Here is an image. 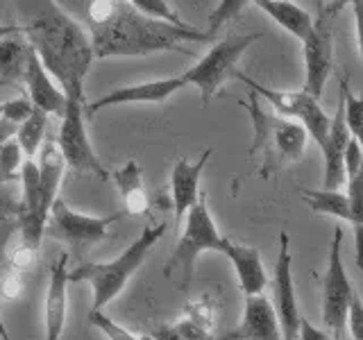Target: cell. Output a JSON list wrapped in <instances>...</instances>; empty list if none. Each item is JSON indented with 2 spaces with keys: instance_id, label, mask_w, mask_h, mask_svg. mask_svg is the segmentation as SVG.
Listing matches in <instances>:
<instances>
[{
  "instance_id": "cell-1",
  "label": "cell",
  "mask_w": 363,
  "mask_h": 340,
  "mask_svg": "<svg viewBox=\"0 0 363 340\" xmlns=\"http://www.w3.org/2000/svg\"><path fill=\"white\" fill-rule=\"evenodd\" d=\"M14 9L21 34H26L45 71L66 96H84L86 73L96 60L89 32L57 0H14Z\"/></svg>"
},
{
  "instance_id": "cell-2",
  "label": "cell",
  "mask_w": 363,
  "mask_h": 340,
  "mask_svg": "<svg viewBox=\"0 0 363 340\" xmlns=\"http://www.w3.org/2000/svg\"><path fill=\"white\" fill-rule=\"evenodd\" d=\"M94 57H145L155 52H184L182 43L211 39L209 32L150 18L128 0H89L84 7Z\"/></svg>"
},
{
  "instance_id": "cell-3",
  "label": "cell",
  "mask_w": 363,
  "mask_h": 340,
  "mask_svg": "<svg viewBox=\"0 0 363 340\" xmlns=\"http://www.w3.org/2000/svg\"><path fill=\"white\" fill-rule=\"evenodd\" d=\"M241 107L247 109L252 120V147L250 159H259V177L270 179L284 166L295 164L304 154L309 134L298 120L284 118L279 113H270L261 107L259 96L250 89L247 100H241Z\"/></svg>"
},
{
  "instance_id": "cell-4",
  "label": "cell",
  "mask_w": 363,
  "mask_h": 340,
  "mask_svg": "<svg viewBox=\"0 0 363 340\" xmlns=\"http://www.w3.org/2000/svg\"><path fill=\"white\" fill-rule=\"evenodd\" d=\"M166 227V222L145 225L143 232L116 259L105 261V264H82L68 272V281H86L91 286V293H94L91 311H105V306L125 290L128 281L139 272L143 261L150 254V249L162 241Z\"/></svg>"
},
{
  "instance_id": "cell-5",
  "label": "cell",
  "mask_w": 363,
  "mask_h": 340,
  "mask_svg": "<svg viewBox=\"0 0 363 340\" xmlns=\"http://www.w3.org/2000/svg\"><path fill=\"white\" fill-rule=\"evenodd\" d=\"M184 232L175 247L173 256L168 259V264L164 266V275L173 277V272H182V288H189V283L193 279V272H196V264L200 254L204 252H220L227 245V236H223L216 227L209 207H207V198L200 193L198 202L189 209L184 215Z\"/></svg>"
},
{
  "instance_id": "cell-6",
  "label": "cell",
  "mask_w": 363,
  "mask_h": 340,
  "mask_svg": "<svg viewBox=\"0 0 363 340\" xmlns=\"http://www.w3.org/2000/svg\"><path fill=\"white\" fill-rule=\"evenodd\" d=\"M261 39V34H232L223 41L213 43L211 50L193 64L186 73H182L186 84H193L202 96V105H209L211 98L223 89L230 77H236V66L252 43Z\"/></svg>"
},
{
  "instance_id": "cell-7",
  "label": "cell",
  "mask_w": 363,
  "mask_h": 340,
  "mask_svg": "<svg viewBox=\"0 0 363 340\" xmlns=\"http://www.w3.org/2000/svg\"><path fill=\"white\" fill-rule=\"evenodd\" d=\"M236 77L241 79L243 84H247V89H252L257 96L264 98L268 105L275 109L279 116L298 120L302 128L309 134V139L320 147H325L327 134H329V123L332 118L327 116L325 109L320 107L318 98H313L311 94H306L304 89L300 91H277V89H268L264 84L255 82L252 77H247L243 73H236Z\"/></svg>"
},
{
  "instance_id": "cell-8",
  "label": "cell",
  "mask_w": 363,
  "mask_h": 340,
  "mask_svg": "<svg viewBox=\"0 0 363 340\" xmlns=\"http://www.w3.org/2000/svg\"><path fill=\"white\" fill-rule=\"evenodd\" d=\"M123 213H111L105 218L79 213L73 207H68L66 200L57 198L50 207L48 222H45V234L64 243L75 256H82L89 247H94L107 236L109 225L116 222Z\"/></svg>"
},
{
  "instance_id": "cell-9",
  "label": "cell",
  "mask_w": 363,
  "mask_h": 340,
  "mask_svg": "<svg viewBox=\"0 0 363 340\" xmlns=\"http://www.w3.org/2000/svg\"><path fill=\"white\" fill-rule=\"evenodd\" d=\"M84 96H66V111L62 116V128L57 134V145L68 168L75 173H91L96 177H109V173L98 159L91 145L86 123H84Z\"/></svg>"
},
{
  "instance_id": "cell-10",
  "label": "cell",
  "mask_w": 363,
  "mask_h": 340,
  "mask_svg": "<svg viewBox=\"0 0 363 340\" xmlns=\"http://www.w3.org/2000/svg\"><path fill=\"white\" fill-rule=\"evenodd\" d=\"M354 293L357 290L352 286L343 264V230L334 227L332 245H329V259H327L325 286H323V322L334 338L343 334Z\"/></svg>"
},
{
  "instance_id": "cell-11",
  "label": "cell",
  "mask_w": 363,
  "mask_h": 340,
  "mask_svg": "<svg viewBox=\"0 0 363 340\" xmlns=\"http://www.w3.org/2000/svg\"><path fill=\"white\" fill-rule=\"evenodd\" d=\"M329 7L320 9V16L313 18V28L309 37L302 41L304 55V91L313 98L323 96L329 75L334 71V30Z\"/></svg>"
},
{
  "instance_id": "cell-12",
  "label": "cell",
  "mask_w": 363,
  "mask_h": 340,
  "mask_svg": "<svg viewBox=\"0 0 363 340\" xmlns=\"http://www.w3.org/2000/svg\"><path fill=\"white\" fill-rule=\"evenodd\" d=\"M272 290H275V306L281 338L284 340H298L302 315L298 309V295H295L293 281V256H291V236L286 232L279 234V254L275 261V277H272Z\"/></svg>"
},
{
  "instance_id": "cell-13",
  "label": "cell",
  "mask_w": 363,
  "mask_h": 340,
  "mask_svg": "<svg viewBox=\"0 0 363 340\" xmlns=\"http://www.w3.org/2000/svg\"><path fill=\"white\" fill-rule=\"evenodd\" d=\"M186 84L184 75H173V77H162V79H150V82L141 84H130L107 91L105 96H100L86 107L89 116H96L100 109L118 107V105H136V102H147V105H162L170 96H175Z\"/></svg>"
},
{
  "instance_id": "cell-14",
  "label": "cell",
  "mask_w": 363,
  "mask_h": 340,
  "mask_svg": "<svg viewBox=\"0 0 363 340\" xmlns=\"http://www.w3.org/2000/svg\"><path fill=\"white\" fill-rule=\"evenodd\" d=\"M213 154L211 147H207L198 162H189V159H177L170 173V200H173V211H175V227L182 225L189 209L198 202L200 198V177L204 173L209 157Z\"/></svg>"
},
{
  "instance_id": "cell-15",
  "label": "cell",
  "mask_w": 363,
  "mask_h": 340,
  "mask_svg": "<svg viewBox=\"0 0 363 340\" xmlns=\"http://www.w3.org/2000/svg\"><path fill=\"white\" fill-rule=\"evenodd\" d=\"M352 141L350 130L345 125V107L343 98H338L336 113L329 123V134L323 147V159H325V173H323V184L327 191H340L345 186V150L347 143Z\"/></svg>"
},
{
  "instance_id": "cell-16",
  "label": "cell",
  "mask_w": 363,
  "mask_h": 340,
  "mask_svg": "<svg viewBox=\"0 0 363 340\" xmlns=\"http://www.w3.org/2000/svg\"><path fill=\"white\" fill-rule=\"evenodd\" d=\"M28 86V98L32 102V107H37L45 113H55V116H64L66 111V94L64 89L52 79V75L45 71V66L41 64L39 55L32 48L28 50L26 60V73H23Z\"/></svg>"
},
{
  "instance_id": "cell-17",
  "label": "cell",
  "mask_w": 363,
  "mask_h": 340,
  "mask_svg": "<svg viewBox=\"0 0 363 340\" xmlns=\"http://www.w3.org/2000/svg\"><path fill=\"white\" fill-rule=\"evenodd\" d=\"M216 340H284L275 306L264 295L245 298V309L236 332Z\"/></svg>"
},
{
  "instance_id": "cell-18",
  "label": "cell",
  "mask_w": 363,
  "mask_h": 340,
  "mask_svg": "<svg viewBox=\"0 0 363 340\" xmlns=\"http://www.w3.org/2000/svg\"><path fill=\"white\" fill-rule=\"evenodd\" d=\"M223 254L232 261L238 286H241L245 298H252V295H264L268 286V275L264 268V261L257 247H250L243 243H236L227 238V245L223 249Z\"/></svg>"
},
{
  "instance_id": "cell-19",
  "label": "cell",
  "mask_w": 363,
  "mask_h": 340,
  "mask_svg": "<svg viewBox=\"0 0 363 340\" xmlns=\"http://www.w3.org/2000/svg\"><path fill=\"white\" fill-rule=\"evenodd\" d=\"M68 256L66 252L52 264L48 293H45V340H62L68 309Z\"/></svg>"
},
{
  "instance_id": "cell-20",
  "label": "cell",
  "mask_w": 363,
  "mask_h": 340,
  "mask_svg": "<svg viewBox=\"0 0 363 340\" xmlns=\"http://www.w3.org/2000/svg\"><path fill=\"white\" fill-rule=\"evenodd\" d=\"M39 159H37V170H39V191H41V204L45 213H50L52 202L60 198V186L64 179V170L66 162L60 152V145H57V136L43 139L39 147Z\"/></svg>"
},
{
  "instance_id": "cell-21",
  "label": "cell",
  "mask_w": 363,
  "mask_h": 340,
  "mask_svg": "<svg viewBox=\"0 0 363 340\" xmlns=\"http://www.w3.org/2000/svg\"><path fill=\"white\" fill-rule=\"evenodd\" d=\"M255 3L268 18H272L281 30H286L291 37L304 41L313 28V16L293 0H250Z\"/></svg>"
},
{
  "instance_id": "cell-22",
  "label": "cell",
  "mask_w": 363,
  "mask_h": 340,
  "mask_svg": "<svg viewBox=\"0 0 363 340\" xmlns=\"http://www.w3.org/2000/svg\"><path fill=\"white\" fill-rule=\"evenodd\" d=\"M113 184H116L123 204H125V213L128 215H143L150 209V200H147V193L143 186V168L130 162L125 164L123 168L113 170Z\"/></svg>"
},
{
  "instance_id": "cell-23",
  "label": "cell",
  "mask_w": 363,
  "mask_h": 340,
  "mask_svg": "<svg viewBox=\"0 0 363 340\" xmlns=\"http://www.w3.org/2000/svg\"><path fill=\"white\" fill-rule=\"evenodd\" d=\"M18 37L21 34H11V37L0 39V82L5 86L18 82L26 73L30 43Z\"/></svg>"
},
{
  "instance_id": "cell-24",
  "label": "cell",
  "mask_w": 363,
  "mask_h": 340,
  "mask_svg": "<svg viewBox=\"0 0 363 340\" xmlns=\"http://www.w3.org/2000/svg\"><path fill=\"white\" fill-rule=\"evenodd\" d=\"M302 198L311 211L350 222V200L343 191H302Z\"/></svg>"
},
{
  "instance_id": "cell-25",
  "label": "cell",
  "mask_w": 363,
  "mask_h": 340,
  "mask_svg": "<svg viewBox=\"0 0 363 340\" xmlns=\"http://www.w3.org/2000/svg\"><path fill=\"white\" fill-rule=\"evenodd\" d=\"M45 128H48V113L34 107L30 116L18 125L16 136L14 139L18 141L23 154L28 159H34L39 152V147L45 139Z\"/></svg>"
},
{
  "instance_id": "cell-26",
  "label": "cell",
  "mask_w": 363,
  "mask_h": 340,
  "mask_svg": "<svg viewBox=\"0 0 363 340\" xmlns=\"http://www.w3.org/2000/svg\"><path fill=\"white\" fill-rule=\"evenodd\" d=\"M340 98H343V107H345V125L350 130V136L363 147V94L354 96L350 89V79L340 77Z\"/></svg>"
},
{
  "instance_id": "cell-27",
  "label": "cell",
  "mask_w": 363,
  "mask_h": 340,
  "mask_svg": "<svg viewBox=\"0 0 363 340\" xmlns=\"http://www.w3.org/2000/svg\"><path fill=\"white\" fill-rule=\"evenodd\" d=\"M128 3L150 18H159V21H166V23H173V26L189 28V23H184V18H179V14L170 7L168 0H128Z\"/></svg>"
},
{
  "instance_id": "cell-28",
  "label": "cell",
  "mask_w": 363,
  "mask_h": 340,
  "mask_svg": "<svg viewBox=\"0 0 363 340\" xmlns=\"http://www.w3.org/2000/svg\"><path fill=\"white\" fill-rule=\"evenodd\" d=\"M23 166V150L16 139H9L0 145V175L5 177V181H11Z\"/></svg>"
},
{
  "instance_id": "cell-29",
  "label": "cell",
  "mask_w": 363,
  "mask_h": 340,
  "mask_svg": "<svg viewBox=\"0 0 363 340\" xmlns=\"http://www.w3.org/2000/svg\"><path fill=\"white\" fill-rule=\"evenodd\" d=\"M91 324L96 329H100L102 334H105L109 340H141L139 336H134L132 332H128L125 327H121L118 322H113L109 315H105L102 311H91L89 315Z\"/></svg>"
},
{
  "instance_id": "cell-30",
  "label": "cell",
  "mask_w": 363,
  "mask_h": 340,
  "mask_svg": "<svg viewBox=\"0 0 363 340\" xmlns=\"http://www.w3.org/2000/svg\"><path fill=\"white\" fill-rule=\"evenodd\" d=\"M37 252H39L37 247H32V245H28V243H21L18 247L11 249V254H9V264H11V268H14L16 272L30 270L34 264H37Z\"/></svg>"
},
{
  "instance_id": "cell-31",
  "label": "cell",
  "mask_w": 363,
  "mask_h": 340,
  "mask_svg": "<svg viewBox=\"0 0 363 340\" xmlns=\"http://www.w3.org/2000/svg\"><path fill=\"white\" fill-rule=\"evenodd\" d=\"M347 329H350V336L352 340H363V300L354 293L350 304V311H347Z\"/></svg>"
},
{
  "instance_id": "cell-32",
  "label": "cell",
  "mask_w": 363,
  "mask_h": 340,
  "mask_svg": "<svg viewBox=\"0 0 363 340\" xmlns=\"http://www.w3.org/2000/svg\"><path fill=\"white\" fill-rule=\"evenodd\" d=\"M32 109H34V107H32V102H30L28 96L3 102V116H7L9 120H14V123H18V125L30 116Z\"/></svg>"
},
{
  "instance_id": "cell-33",
  "label": "cell",
  "mask_w": 363,
  "mask_h": 340,
  "mask_svg": "<svg viewBox=\"0 0 363 340\" xmlns=\"http://www.w3.org/2000/svg\"><path fill=\"white\" fill-rule=\"evenodd\" d=\"M23 290V277H21V272H9V275L3 277V281H0V298L11 302V300H16L18 295Z\"/></svg>"
},
{
  "instance_id": "cell-34",
  "label": "cell",
  "mask_w": 363,
  "mask_h": 340,
  "mask_svg": "<svg viewBox=\"0 0 363 340\" xmlns=\"http://www.w3.org/2000/svg\"><path fill=\"white\" fill-rule=\"evenodd\" d=\"M352 14H354V32H357V48L361 55V68H363V0H350Z\"/></svg>"
},
{
  "instance_id": "cell-35",
  "label": "cell",
  "mask_w": 363,
  "mask_h": 340,
  "mask_svg": "<svg viewBox=\"0 0 363 340\" xmlns=\"http://www.w3.org/2000/svg\"><path fill=\"white\" fill-rule=\"evenodd\" d=\"M18 230V222H16V215H9V218L0 220V261L5 259V249L11 241V234Z\"/></svg>"
},
{
  "instance_id": "cell-36",
  "label": "cell",
  "mask_w": 363,
  "mask_h": 340,
  "mask_svg": "<svg viewBox=\"0 0 363 340\" xmlns=\"http://www.w3.org/2000/svg\"><path fill=\"white\" fill-rule=\"evenodd\" d=\"M298 340H332V336H329V332H323V329L313 327L311 322L302 320L300 324V336Z\"/></svg>"
},
{
  "instance_id": "cell-37",
  "label": "cell",
  "mask_w": 363,
  "mask_h": 340,
  "mask_svg": "<svg viewBox=\"0 0 363 340\" xmlns=\"http://www.w3.org/2000/svg\"><path fill=\"white\" fill-rule=\"evenodd\" d=\"M150 336L155 340H189V338H184V336L177 332L175 324H162V327H157L155 334H150Z\"/></svg>"
},
{
  "instance_id": "cell-38",
  "label": "cell",
  "mask_w": 363,
  "mask_h": 340,
  "mask_svg": "<svg viewBox=\"0 0 363 340\" xmlns=\"http://www.w3.org/2000/svg\"><path fill=\"white\" fill-rule=\"evenodd\" d=\"M16 130H18V123L9 120L7 116H3V113H0V145H3L5 141H9V139H14Z\"/></svg>"
},
{
  "instance_id": "cell-39",
  "label": "cell",
  "mask_w": 363,
  "mask_h": 340,
  "mask_svg": "<svg viewBox=\"0 0 363 340\" xmlns=\"http://www.w3.org/2000/svg\"><path fill=\"white\" fill-rule=\"evenodd\" d=\"M16 207L18 204H11L7 196H0V220L9 218V215H16Z\"/></svg>"
},
{
  "instance_id": "cell-40",
  "label": "cell",
  "mask_w": 363,
  "mask_h": 340,
  "mask_svg": "<svg viewBox=\"0 0 363 340\" xmlns=\"http://www.w3.org/2000/svg\"><path fill=\"white\" fill-rule=\"evenodd\" d=\"M345 5H350V0H332V5H327V7H329V11H334V14H336V11L340 7H345Z\"/></svg>"
},
{
  "instance_id": "cell-41",
  "label": "cell",
  "mask_w": 363,
  "mask_h": 340,
  "mask_svg": "<svg viewBox=\"0 0 363 340\" xmlns=\"http://www.w3.org/2000/svg\"><path fill=\"white\" fill-rule=\"evenodd\" d=\"M0 340H11L9 338V332H7V327L3 322V317H0Z\"/></svg>"
},
{
  "instance_id": "cell-42",
  "label": "cell",
  "mask_w": 363,
  "mask_h": 340,
  "mask_svg": "<svg viewBox=\"0 0 363 340\" xmlns=\"http://www.w3.org/2000/svg\"><path fill=\"white\" fill-rule=\"evenodd\" d=\"M139 338H141V340H155V338H152L150 334H145V336H139Z\"/></svg>"
},
{
  "instance_id": "cell-43",
  "label": "cell",
  "mask_w": 363,
  "mask_h": 340,
  "mask_svg": "<svg viewBox=\"0 0 363 340\" xmlns=\"http://www.w3.org/2000/svg\"><path fill=\"white\" fill-rule=\"evenodd\" d=\"M3 184H5V177H3V175H0V186H3Z\"/></svg>"
},
{
  "instance_id": "cell-44",
  "label": "cell",
  "mask_w": 363,
  "mask_h": 340,
  "mask_svg": "<svg viewBox=\"0 0 363 340\" xmlns=\"http://www.w3.org/2000/svg\"><path fill=\"white\" fill-rule=\"evenodd\" d=\"M0 113H3V105H0Z\"/></svg>"
},
{
  "instance_id": "cell-45",
  "label": "cell",
  "mask_w": 363,
  "mask_h": 340,
  "mask_svg": "<svg viewBox=\"0 0 363 340\" xmlns=\"http://www.w3.org/2000/svg\"><path fill=\"white\" fill-rule=\"evenodd\" d=\"M3 86H5V84H3V82H0V89H3Z\"/></svg>"
}]
</instances>
